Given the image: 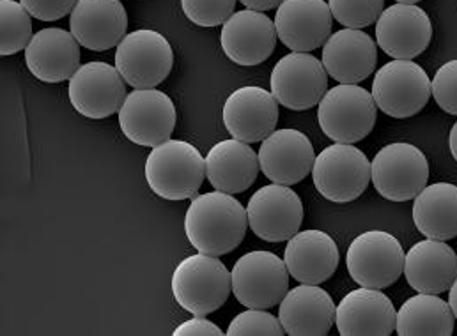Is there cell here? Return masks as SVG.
<instances>
[{"label":"cell","mask_w":457,"mask_h":336,"mask_svg":"<svg viewBox=\"0 0 457 336\" xmlns=\"http://www.w3.org/2000/svg\"><path fill=\"white\" fill-rule=\"evenodd\" d=\"M433 39L429 14L417 4H394L376 21V43L394 59L411 61L424 53Z\"/></svg>","instance_id":"cell-14"},{"label":"cell","mask_w":457,"mask_h":336,"mask_svg":"<svg viewBox=\"0 0 457 336\" xmlns=\"http://www.w3.org/2000/svg\"><path fill=\"white\" fill-rule=\"evenodd\" d=\"M248 226L268 242L289 241L303 224V204L300 195L286 184L259 188L246 206Z\"/></svg>","instance_id":"cell-13"},{"label":"cell","mask_w":457,"mask_h":336,"mask_svg":"<svg viewBox=\"0 0 457 336\" xmlns=\"http://www.w3.org/2000/svg\"><path fill=\"white\" fill-rule=\"evenodd\" d=\"M259 154L250 143L228 138L215 143L206 156V177L210 184L226 193H243L257 179Z\"/></svg>","instance_id":"cell-27"},{"label":"cell","mask_w":457,"mask_h":336,"mask_svg":"<svg viewBox=\"0 0 457 336\" xmlns=\"http://www.w3.org/2000/svg\"><path fill=\"white\" fill-rule=\"evenodd\" d=\"M25 64L41 82H66L80 68V43L64 29H41L25 48Z\"/></svg>","instance_id":"cell-20"},{"label":"cell","mask_w":457,"mask_h":336,"mask_svg":"<svg viewBox=\"0 0 457 336\" xmlns=\"http://www.w3.org/2000/svg\"><path fill=\"white\" fill-rule=\"evenodd\" d=\"M172 66V46L158 30H133L117 45L115 68L133 89H154L170 75Z\"/></svg>","instance_id":"cell-5"},{"label":"cell","mask_w":457,"mask_h":336,"mask_svg":"<svg viewBox=\"0 0 457 336\" xmlns=\"http://www.w3.org/2000/svg\"><path fill=\"white\" fill-rule=\"evenodd\" d=\"M378 43L360 29H343L323 46L321 62L339 84H360L376 70Z\"/></svg>","instance_id":"cell-24"},{"label":"cell","mask_w":457,"mask_h":336,"mask_svg":"<svg viewBox=\"0 0 457 336\" xmlns=\"http://www.w3.org/2000/svg\"><path fill=\"white\" fill-rule=\"evenodd\" d=\"M337 307L332 296L311 283L289 291L278 305L282 328L291 336H325L336 324Z\"/></svg>","instance_id":"cell-23"},{"label":"cell","mask_w":457,"mask_h":336,"mask_svg":"<svg viewBox=\"0 0 457 336\" xmlns=\"http://www.w3.org/2000/svg\"><path fill=\"white\" fill-rule=\"evenodd\" d=\"M68 96L73 109L87 119H107L126 100V82L115 66L87 62L70 78Z\"/></svg>","instance_id":"cell-15"},{"label":"cell","mask_w":457,"mask_h":336,"mask_svg":"<svg viewBox=\"0 0 457 336\" xmlns=\"http://www.w3.org/2000/svg\"><path fill=\"white\" fill-rule=\"evenodd\" d=\"M334 14L327 0H284L277 7L278 39L293 52L323 48L332 36Z\"/></svg>","instance_id":"cell-16"},{"label":"cell","mask_w":457,"mask_h":336,"mask_svg":"<svg viewBox=\"0 0 457 336\" xmlns=\"http://www.w3.org/2000/svg\"><path fill=\"white\" fill-rule=\"evenodd\" d=\"M399 4H419L420 0H397Z\"/></svg>","instance_id":"cell-40"},{"label":"cell","mask_w":457,"mask_h":336,"mask_svg":"<svg viewBox=\"0 0 457 336\" xmlns=\"http://www.w3.org/2000/svg\"><path fill=\"white\" fill-rule=\"evenodd\" d=\"M174 335L176 336H222L224 332L212 321L201 317V316H195L194 319L183 323L181 326H178L174 330Z\"/></svg>","instance_id":"cell-36"},{"label":"cell","mask_w":457,"mask_h":336,"mask_svg":"<svg viewBox=\"0 0 457 336\" xmlns=\"http://www.w3.org/2000/svg\"><path fill=\"white\" fill-rule=\"evenodd\" d=\"M378 105L369 91L356 84H341L323 96L318 120L323 133L337 143L363 140L376 124Z\"/></svg>","instance_id":"cell-8"},{"label":"cell","mask_w":457,"mask_h":336,"mask_svg":"<svg viewBox=\"0 0 457 336\" xmlns=\"http://www.w3.org/2000/svg\"><path fill=\"white\" fill-rule=\"evenodd\" d=\"M176 120L174 102L158 89H135L119 111V126L124 136L151 149L170 138Z\"/></svg>","instance_id":"cell-12"},{"label":"cell","mask_w":457,"mask_h":336,"mask_svg":"<svg viewBox=\"0 0 457 336\" xmlns=\"http://www.w3.org/2000/svg\"><path fill=\"white\" fill-rule=\"evenodd\" d=\"M454 323L456 316L449 301L438 294L419 292L397 312L395 332L401 336H451Z\"/></svg>","instance_id":"cell-29"},{"label":"cell","mask_w":457,"mask_h":336,"mask_svg":"<svg viewBox=\"0 0 457 336\" xmlns=\"http://www.w3.org/2000/svg\"><path fill=\"white\" fill-rule=\"evenodd\" d=\"M431 94L428 73L413 61L394 59L376 71L372 82V98L378 109L394 119L422 112Z\"/></svg>","instance_id":"cell-10"},{"label":"cell","mask_w":457,"mask_h":336,"mask_svg":"<svg viewBox=\"0 0 457 336\" xmlns=\"http://www.w3.org/2000/svg\"><path fill=\"white\" fill-rule=\"evenodd\" d=\"M228 336H280L286 335L282 323L270 312L259 308H248L230 321L228 328Z\"/></svg>","instance_id":"cell-32"},{"label":"cell","mask_w":457,"mask_h":336,"mask_svg":"<svg viewBox=\"0 0 457 336\" xmlns=\"http://www.w3.org/2000/svg\"><path fill=\"white\" fill-rule=\"evenodd\" d=\"M316 190L330 202L356 201L370 183V161L353 143H334L323 149L314 161Z\"/></svg>","instance_id":"cell-9"},{"label":"cell","mask_w":457,"mask_h":336,"mask_svg":"<svg viewBox=\"0 0 457 336\" xmlns=\"http://www.w3.org/2000/svg\"><path fill=\"white\" fill-rule=\"evenodd\" d=\"M449 305H451V308H453V312H454L457 319V278L456 282L453 283V287L449 289Z\"/></svg>","instance_id":"cell-38"},{"label":"cell","mask_w":457,"mask_h":336,"mask_svg":"<svg viewBox=\"0 0 457 336\" xmlns=\"http://www.w3.org/2000/svg\"><path fill=\"white\" fill-rule=\"evenodd\" d=\"M277 37L275 23L262 11L245 7L222 25L220 43L234 64L257 66L273 55Z\"/></svg>","instance_id":"cell-18"},{"label":"cell","mask_w":457,"mask_h":336,"mask_svg":"<svg viewBox=\"0 0 457 336\" xmlns=\"http://www.w3.org/2000/svg\"><path fill=\"white\" fill-rule=\"evenodd\" d=\"M237 0H181L187 18L199 27L224 25L234 14Z\"/></svg>","instance_id":"cell-33"},{"label":"cell","mask_w":457,"mask_h":336,"mask_svg":"<svg viewBox=\"0 0 457 336\" xmlns=\"http://www.w3.org/2000/svg\"><path fill=\"white\" fill-rule=\"evenodd\" d=\"M224 126L232 138L255 143L270 136L278 122V102L257 86L236 89L224 103Z\"/></svg>","instance_id":"cell-19"},{"label":"cell","mask_w":457,"mask_h":336,"mask_svg":"<svg viewBox=\"0 0 457 336\" xmlns=\"http://www.w3.org/2000/svg\"><path fill=\"white\" fill-rule=\"evenodd\" d=\"M270 84L278 105L303 112L321 103L328 91V73L309 52H291L275 64Z\"/></svg>","instance_id":"cell-11"},{"label":"cell","mask_w":457,"mask_h":336,"mask_svg":"<svg viewBox=\"0 0 457 336\" xmlns=\"http://www.w3.org/2000/svg\"><path fill=\"white\" fill-rule=\"evenodd\" d=\"M230 282L237 303L246 308L270 310L287 294L289 269L275 253L257 250L236 260Z\"/></svg>","instance_id":"cell-6"},{"label":"cell","mask_w":457,"mask_h":336,"mask_svg":"<svg viewBox=\"0 0 457 336\" xmlns=\"http://www.w3.org/2000/svg\"><path fill=\"white\" fill-rule=\"evenodd\" d=\"M248 215L226 192L195 197L185 217V234L190 244L206 255L220 257L234 251L245 239Z\"/></svg>","instance_id":"cell-1"},{"label":"cell","mask_w":457,"mask_h":336,"mask_svg":"<svg viewBox=\"0 0 457 336\" xmlns=\"http://www.w3.org/2000/svg\"><path fill=\"white\" fill-rule=\"evenodd\" d=\"M334 18L347 29H363L378 21L385 0H328Z\"/></svg>","instance_id":"cell-31"},{"label":"cell","mask_w":457,"mask_h":336,"mask_svg":"<svg viewBox=\"0 0 457 336\" xmlns=\"http://www.w3.org/2000/svg\"><path fill=\"white\" fill-rule=\"evenodd\" d=\"M316 161L312 142L300 129H275L261 142L262 174L275 184H296L312 174Z\"/></svg>","instance_id":"cell-17"},{"label":"cell","mask_w":457,"mask_h":336,"mask_svg":"<svg viewBox=\"0 0 457 336\" xmlns=\"http://www.w3.org/2000/svg\"><path fill=\"white\" fill-rule=\"evenodd\" d=\"M406 253L401 241L383 230H369L347 248V271L360 287L386 289L404 273Z\"/></svg>","instance_id":"cell-7"},{"label":"cell","mask_w":457,"mask_h":336,"mask_svg":"<svg viewBox=\"0 0 457 336\" xmlns=\"http://www.w3.org/2000/svg\"><path fill=\"white\" fill-rule=\"evenodd\" d=\"M34 37L30 12L16 0H0V55L25 50Z\"/></svg>","instance_id":"cell-30"},{"label":"cell","mask_w":457,"mask_h":336,"mask_svg":"<svg viewBox=\"0 0 457 336\" xmlns=\"http://www.w3.org/2000/svg\"><path fill=\"white\" fill-rule=\"evenodd\" d=\"M404 275L417 292L444 294L457 278V255L445 241L415 242L404 258Z\"/></svg>","instance_id":"cell-26"},{"label":"cell","mask_w":457,"mask_h":336,"mask_svg":"<svg viewBox=\"0 0 457 336\" xmlns=\"http://www.w3.org/2000/svg\"><path fill=\"white\" fill-rule=\"evenodd\" d=\"M246 9H253V11H271L275 7H278L284 0H239Z\"/></svg>","instance_id":"cell-37"},{"label":"cell","mask_w":457,"mask_h":336,"mask_svg":"<svg viewBox=\"0 0 457 336\" xmlns=\"http://www.w3.org/2000/svg\"><path fill=\"white\" fill-rule=\"evenodd\" d=\"M413 201V222L420 234L438 241L457 237L456 184H429Z\"/></svg>","instance_id":"cell-28"},{"label":"cell","mask_w":457,"mask_h":336,"mask_svg":"<svg viewBox=\"0 0 457 336\" xmlns=\"http://www.w3.org/2000/svg\"><path fill=\"white\" fill-rule=\"evenodd\" d=\"M206 177V160L185 140H167L149 152L145 181L165 201L194 199Z\"/></svg>","instance_id":"cell-2"},{"label":"cell","mask_w":457,"mask_h":336,"mask_svg":"<svg viewBox=\"0 0 457 336\" xmlns=\"http://www.w3.org/2000/svg\"><path fill=\"white\" fill-rule=\"evenodd\" d=\"M431 93L442 111L457 115V59L449 61L436 71L431 82Z\"/></svg>","instance_id":"cell-34"},{"label":"cell","mask_w":457,"mask_h":336,"mask_svg":"<svg viewBox=\"0 0 457 336\" xmlns=\"http://www.w3.org/2000/svg\"><path fill=\"white\" fill-rule=\"evenodd\" d=\"M284 262L298 283L320 285L334 276L339 267V248L323 230L296 232L286 246Z\"/></svg>","instance_id":"cell-25"},{"label":"cell","mask_w":457,"mask_h":336,"mask_svg":"<svg viewBox=\"0 0 457 336\" xmlns=\"http://www.w3.org/2000/svg\"><path fill=\"white\" fill-rule=\"evenodd\" d=\"M397 312L381 289L360 287L337 305L336 326L343 336H388L395 332Z\"/></svg>","instance_id":"cell-21"},{"label":"cell","mask_w":457,"mask_h":336,"mask_svg":"<svg viewBox=\"0 0 457 336\" xmlns=\"http://www.w3.org/2000/svg\"><path fill=\"white\" fill-rule=\"evenodd\" d=\"M32 18L41 21H55L71 14L79 0H20Z\"/></svg>","instance_id":"cell-35"},{"label":"cell","mask_w":457,"mask_h":336,"mask_svg":"<svg viewBox=\"0 0 457 336\" xmlns=\"http://www.w3.org/2000/svg\"><path fill=\"white\" fill-rule=\"evenodd\" d=\"M376 192L392 202L415 199L429 181V161L413 143L394 142L378 151L370 165Z\"/></svg>","instance_id":"cell-4"},{"label":"cell","mask_w":457,"mask_h":336,"mask_svg":"<svg viewBox=\"0 0 457 336\" xmlns=\"http://www.w3.org/2000/svg\"><path fill=\"white\" fill-rule=\"evenodd\" d=\"M449 145H451V152L457 161V122L451 129V136H449Z\"/></svg>","instance_id":"cell-39"},{"label":"cell","mask_w":457,"mask_h":336,"mask_svg":"<svg viewBox=\"0 0 457 336\" xmlns=\"http://www.w3.org/2000/svg\"><path fill=\"white\" fill-rule=\"evenodd\" d=\"M232 291L230 271L213 255L197 253L183 258L172 273L176 303L192 316L206 317L224 307Z\"/></svg>","instance_id":"cell-3"},{"label":"cell","mask_w":457,"mask_h":336,"mask_svg":"<svg viewBox=\"0 0 457 336\" xmlns=\"http://www.w3.org/2000/svg\"><path fill=\"white\" fill-rule=\"evenodd\" d=\"M70 29L80 46L105 52L126 36L128 14L120 0H79L70 14Z\"/></svg>","instance_id":"cell-22"}]
</instances>
